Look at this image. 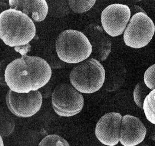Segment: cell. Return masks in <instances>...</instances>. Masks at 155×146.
Instances as JSON below:
<instances>
[{
	"label": "cell",
	"instance_id": "cell-1",
	"mask_svg": "<svg viewBox=\"0 0 155 146\" xmlns=\"http://www.w3.org/2000/svg\"><path fill=\"white\" fill-rule=\"evenodd\" d=\"M8 64L5 80L10 89L18 93H28L45 86L51 78L52 70L46 61L35 56L22 53Z\"/></svg>",
	"mask_w": 155,
	"mask_h": 146
},
{
	"label": "cell",
	"instance_id": "cell-2",
	"mask_svg": "<svg viewBox=\"0 0 155 146\" xmlns=\"http://www.w3.org/2000/svg\"><path fill=\"white\" fill-rule=\"evenodd\" d=\"M36 34L34 21L21 11L10 8L0 14V38L6 45L11 47L26 45Z\"/></svg>",
	"mask_w": 155,
	"mask_h": 146
},
{
	"label": "cell",
	"instance_id": "cell-3",
	"mask_svg": "<svg viewBox=\"0 0 155 146\" xmlns=\"http://www.w3.org/2000/svg\"><path fill=\"white\" fill-rule=\"evenodd\" d=\"M55 49L59 59L68 64H78L91 56V43L82 32L68 29L58 36Z\"/></svg>",
	"mask_w": 155,
	"mask_h": 146
},
{
	"label": "cell",
	"instance_id": "cell-4",
	"mask_svg": "<svg viewBox=\"0 0 155 146\" xmlns=\"http://www.w3.org/2000/svg\"><path fill=\"white\" fill-rule=\"evenodd\" d=\"M105 70L100 61L91 58L76 65L70 74L72 86L80 93L91 94L102 88Z\"/></svg>",
	"mask_w": 155,
	"mask_h": 146
},
{
	"label": "cell",
	"instance_id": "cell-5",
	"mask_svg": "<svg viewBox=\"0 0 155 146\" xmlns=\"http://www.w3.org/2000/svg\"><path fill=\"white\" fill-rule=\"evenodd\" d=\"M155 32V24L151 19L145 12H138L130 19L124 32V41L130 47L140 49L150 42Z\"/></svg>",
	"mask_w": 155,
	"mask_h": 146
},
{
	"label": "cell",
	"instance_id": "cell-6",
	"mask_svg": "<svg viewBox=\"0 0 155 146\" xmlns=\"http://www.w3.org/2000/svg\"><path fill=\"white\" fill-rule=\"evenodd\" d=\"M52 107L56 114L61 117L74 116L81 112L84 99L80 92L68 83L56 87L51 96Z\"/></svg>",
	"mask_w": 155,
	"mask_h": 146
},
{
	"label": "cell",
	"instance_id": "cell-7",
	"mask_svg": "<svg viewBox=\"0 0 155 146\" xmlns=\"http://www.w3.org/2000/svg\"><path fill=\"white\" fill-rule=\"evenodd\" d=\"M43 98L41 92L32 91L28 93H18L10 89L6 96L8 109L15 116L31 117L40 110Z\"/></svg>",
	"mask_w": 155,
	"mask_h": 146
},
{
	"label": "cell",
	"instance_id": "cell-8",
	"mask_svg": "<svg viewBox=\"0 0 155 146\" xmlns=\"http://www.w3.org/2000/svg\"><path fill=\"white\" fill-rule=\"evenodd\" d=\"M131 12L125 5L114 4L107 6L101 15L104 31L111 37L122 35L131 18Z\"/></svg>",
	"mask_w": 155,
	"mask_h": 146
},
{
	"label": "cell",
	"instance_id": "cell-9",
	"mask_svg": "<svg viewBox=\"0 0 155 146\" xmlns=\"http://www.w3.org/2000/svg\"><path fill=\"white\" fill-rule=\"evenodd\" d=\"M122 118L119 113L111 112L104 115L98 120L95 135L103 145L114 146L119 144Z\"/></svg>",
	"mask_w": 155,
	"mask_h": 146
},
{
	"label": "cell",
	"instance_id": "cell-10",
	"mask_svg": "<svg viewBox=\"0 0 155 146\" xmlns=\"http://www.w3.org/2000/svg\"><path fill=\"white\" fill-rule=\"evenodd\" d=\"M83 33L89 40L92 46V58L98 61H104L111 52L110 38L100 25L92 24L87 26Z\"/></svg>",
	"mask_w": 155,
	"mask_h": 146
},
{
	"label": "cell",
	"instance_id": "cell-11",
	"mask_svg": "<svg viewBox=\"0 0 155 146\" xmlns=\"http://www.w3.org/2000/svg\"><path fill=\"white\" fill-rule=\"evenodd\" d=\"M147 128L139 119L126 114L123 116L120 126V142L123 146H135L143 142Z\"/></svg>",
	"mask_w": 155,
	"mask_h": 146
},
{
	"label": "cell",
	"instance_id": "cell-12",
	"mask_svg": "<svg viewBox=\"0 0 155 146\" xmlns=\"http://www.w3.org/2000/svg\"><path fill=\"white\" fill-rule=\"evenodd\" d=\"M9 4L11 9L21 11L35 22L45 20L49 10L48 5L45 0H10Z\"/></svg>",
	"mask_w": 155,
	"mask_h": 146
},
{
	"label": "cell",
	"instance_id": "cell-13",
	"mask_svg": "<svg viewBox=\"0 0 155 146\" xmlns=\"http://www.w3.org/2000/svg\"><path fill=\"white\" fill-rule=\"evenodd\" d=\"M143 109L147 120L155 124V88L146 97Z\"/></svg>",
	"mask_w": 155,
	"mask_h": 146
},
{
	"label": "cell",
	"instance_id": "cell-14",
	"mask_svg": "<svg viewBox=\"0 0 155 146\" xmlns=\"http://www.w3.org/2000/svg\"><path fill=\"white\" fill-rule=\"evenodd\" d=\"M151 91L143 82L138 83L136 85L134 91V100L139 108L143 109L144 101Z\"/></svg>",
	"mask_w": 155,
	"mask_h": 146
},
{
	"label": "cell",
	"instance_id": "cell-15",
	"mask_svg": "<svg viewBox=\"0 0 155 146\" xmlns=\"http://www.w3.org/2000/svg\"><path fill=\"white\" fill-rule=\"evenodd\" d=\"M96 1H68L67 4L73 12L77 14L86 13L91 9Z\"/></svg>",
	"mask_w": 155,
	"mask_h": 146
},
{
	"label": "cell",
	"instance_id": "cell-16",
	"mask_svg": "<svg viewBox=\"0 0 155 146\" xmlns=\"http://www.w3.org/2000/svg\"><path fill=\"white\" fill-rule=\"evenodd\" d=\"M38 146H70L64 138L57 134H49L39 143Z\"/></svg>",
	"mask_w": 155,
	"mask_h": 146
},
{
	"label": "cell",
	"instance_id": "cell-17",
	"mask_svg": "<svg viewBox=\"0 0 155 146\" xmlns=\"http://www.w3.org/2000/svg\"><path fill=\"white\" fill-rule=\"evenodd\" d=\"M143 81L146 86L151 90L155 88V64L146 70L143 76Z\"/></svg>",
	"mask_w": 155,
	"mask_h": 146
},
{
	"label": "cell",
	"instance_id": "cell-18",
	"mask_svg": "<svg viewBox=\"0 0 155 146\" xmlns=\"http://www.w3.org/2000/svg\"><path fill=\"white\" fill-rule=\"evenodd\" d=\"M149 146V145H147V144H146L144 142H142L140 143V144H138V145H137V146Z\"/></svg>",
	"mask_w": 155,
	"mask_h": 146
},
{
	"label": "cell",
	"instance_id": "cell-19",
	"mask_svg": "<svg viewBox=\"0 0 155 146\" xmlns=\"http://www.w3.org/2000/svg\"><path fill=\"white\" fill-rule=\"evenodd\" d=\"M152 139L154 140H155V131H154V133L152 134Z\"/></svg>",
	"mask_w": 155,
	"mask_h": 146
},
{
	"label": "cell",
	"instance_id": "cell-20",
	"mask_svg": "<svg viewBox=\"0 0 155 146\" xmlns=\"http://www.w3.org/2000/svg\"><path fill=\"white\" fill-rule=\"evenodd\" d=\"M106 146V145H101V146ZM123 146V145H122V146H121V145H119V144H118V145H116V146Z\"/></svg>",
	"mask_w": 155,
	"mask_h": 146
},
{
	"label": "cell",
	"instance_id": "cell-21",
	"mask_svg": "<svg viewBox=\"0 0 155 146\" xmlns=\"http://www.w3.org/2000/svg\"><path fill=\"white\" fill-rule=\"evenodd\" d=\"M1 140V146H4V143H3V141H2V138Z\"/></svg>",
	"mask_w": 155,
	"mask_h": 146
}]
</instances>
